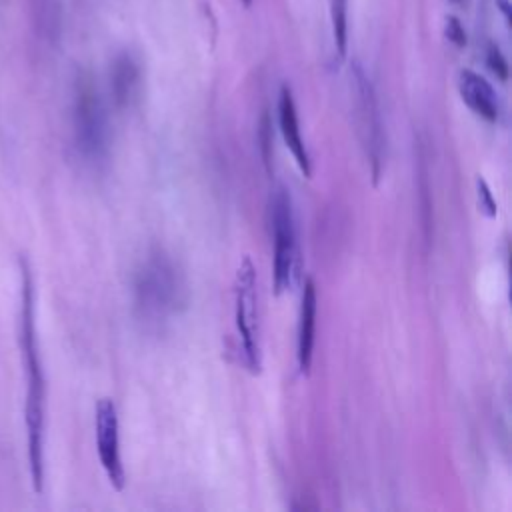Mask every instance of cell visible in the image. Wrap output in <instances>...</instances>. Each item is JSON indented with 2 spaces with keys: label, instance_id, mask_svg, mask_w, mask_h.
Wrapping results in <instances>:
<instances>
[{
  "label": "cell",
  "instance_id": "cell-15",
  "mask_svg": "<svg viewBox=\"0 0 512 512\" xmlns=\"http://www.w3.org/2000/svg\"><path fill=\"white\" fill-rule=\"evenodd\" d=\"M446 36L456 46H464L466 44V34H464V28L460 26L458 18H454V16L446 18Z\"/></svg>",
  "mask_w": 512,
  "mask_h": 512
},
{
  "label": "cell",
  "instance_id": "cell-1",
  "mask_svg": "<svg viewBox=\"0 0 512 512\" xmlns=\"http://www.w3.org/2000/svg\"><path fill=\"white\" fill-rule=\"evenodd\" d=\"M20 266V354L26 372V442H28V466L34 492L44 488V428H46V380L36 340L34 322V278L30 264L24 256L18 258Z\"/></svg>",
  "mask_w": 512,
  "mask_h": 512
},
{
  "label": "cell",
  "instance_id": "cell-7",
  "mask_svg": "<svg viewBox=\"0 0 512 512\" xmlns=\"http://www.w3.org/2000/svg\"><path fill=\"white\" fill-rule=\"evenodd\" d=\"M354 84H356V94H358V118H360V132L362 140L366 146V154L372 164V176L374 182L380 176L382 168V158H384V134H382V122H380V112L378 104L372 92V86L366 78V74L356 66L354 68Z\"/></svg>",
  "mask_w": 512,
  "mask_h": 512
},
{
  "label": "cell",
  "instance_id": "cell-11",
  "mask_svg": "<svg viewBox=\"0 0 512 512\" xmlns=\"http://www.w3.org/2000/svg\"><path fill=\"white\" fill-rule=\"evenodd\" d=\"M110 90L118 108L130 106L140 90V66L130 54L116 56L110 70Z\"/></svg>",
  "mask_w": 512,
  "mask_h": 512
},
{
  "label": "cell",
  "instance_id": "cell-8",
  "mask_svg": "<svg viewBox=\"0 0 512 512\" xmlns=\"http://www.w3.org/2000/svg\"><path fill=\"white\" fill-rule=\"evenodd\" d=\"M458 90L460 96L464 100V104L478 114L480 118H484L486 122H496L500 116V100L492 88V84L472 72V70H462L458 76Z\"/></svg>",
  "mask_w": 512,
  "mask_h": 512
},
{
  "label": "cell",
  "instance_id": "cell-9",
  "mask_svg": "<svg viewBox=\"0 0 512 512\" xmlns=\"http://www.w3.org/2000/svg\"><path fill=\"white\" fill-rule=\"evenodd\" d=\"M278 124H280V132L282 138L288 146V150L292 152L300 172L308 178L312 174L310 168V156L306 150V144L300 136V126H298V114H296V104L292 98V90L288 86H282L280 96H278Z\"/></svg>",
  "mask_w": 512,
  "mask_h": 512
},
{
  "label": "cell",
  "instance_id": "cell-16",
  "mask_svg": "<svg viewBox=\"0 0 512 512\" xmlns=\"http://www.w3.org/2000/svg\"><path fill=\"white\" fill-rule=\"evenodd\" d=\"M260 142H262V158L266 164H270V120L266 114L260 126Z\"/></svg>",
  "mask_w": 512,
  "mask_h": 512
},
{
  "label": "cell",
  "instance_id": "cell-2",
  "mask_svg": "<svg viewBox=\"0 0 512 512\" xmlns=\"http://www.w3.org/2000/svg\"><path fill=\"white\" fill-rule=\"evenodd\" d=\"M188 300L186 280L178 264L154 252L134 276V302L142 320L160 324L178 314Z\"/></svg>",
  "mask_w": 512,
  "mask_h": 512
},
{
  "label": "cell",
  "instance_id": "cell-3",
  "mask_svg": "<svg viewBox=\"0 0 512 512\" xmlns=\"http://www.w3.org/2000/svg\"><path fill=\"white\" fill-rule=\"evenodd\" d=\"M72 132L74 146L86 162L100 164L108 156L110 130L106 108L92 78L86 74H80L74 84Z\"/></svg>",
  "mask_w": 512,
  "mask_h": 512
},
{
  "label": "cell",
  "instance_id": "cell-18",
  "mask_svg": "<svg viewBox=\"0 0 512 512\" xmlns=\"http://www.w3.org/2000/svg\"><path fill=\"white\" fill-rule=\"evenodd\" d=\"M448 2H460V0H448Z\"/></svg>",
  "mask_w": 512,
  "mask_h": 512
},
{
  "label": "cell",
  "instance_id": "cell-17",
  "mask_svg": "<svg viewBox=\"0 0 512 512\" xmlns=\"http://www.w3.org/2000/svg\"><path fill=\"white\" fill-rule=\"evenodd\" d=\"M242 4H244V6H250V4H252V0H242Z\"/></svg>",
  "mask_w": 512,
  "mask_h": 512
},
{
  "label": "cell",
  "instance_id": "cell-14",
  "mask_svg": "<svg viewBox=\"0 0 512 512\" xmlns=\"http://www.w3.org/2000/svg\"><path fill=\"white\" fill-rule=\"evenodd\" d=\"M486 64L488 68L500 78V80H506L508 78V64H506V58L502 56V52L498 50V46H490L488 52H486Z\"/></svg>",
  "mask_w": 512,
  "mask_h": 512
},
{
  "label": "cell",
  "instance_id": "cell-13",
  "mask_svg": "<svg viewBox=\"0 0 512 512\" xmlns=\"http://www.w3.org/2000/svg\"><path fill=\"white\" fill-rule=\"evenodd\" d=\"M476 194H478V208H480V212L484 216H488V218L496 216L498 206H496V200H494V196H492V192H490V188H488L484 178H476Z\"/></svg>",
  "mask_w": 512,
  "mask_h": 512
},
{
  "label": "cell",
  "instance_id": "cell-5",
  "mask_svg": "<svg viewBox=\"0 0 512 512\" xmlns=\"http://www.w3.org/2000/svg\"><path fill=\"white\" fill-rule=\"evenodd\" d=\"M256 268L248 256L242 258L236 270L234 300H236V328L240 334V346L244 364L252 374L260 372V312H258V290H256Z\"/></svg>",
  "mask_w": 512,
  "mask_h": 512
},
{
  "label": "cell",
  "instance_id": "cell-10",
  "mask_svg": "<svg viewBox=\"0 0 512 512\" xmlns=\"http://www.w3.org/2000/svg\"><path fill=\"white\" fill-rule=\"evenodd\" d=\"M316 286L312 280L304 282L302 306H300V324H298V368L302 374H308L312 364L314 334H316Z\"/></svg>",
  "mask_w": 512,
  "mask_h": 512
},
{
  "label": "cell",
  "instance_id": "cell-4",
  "mask_svg": "<svg viewBox=\"0 0 512 512\" xmlns=\"http://www.w3.org/2000/svg\"><path fill=\"white\" fill-rule=\"evenodd\" d=\"M270 226L274 238V294L290 290L300 274V250L292 198L284 186L270 196Z\"/></svg>",
  "mask_w": 512,
  "mask_h": 512
},
{
  "label": "cell",
  "instance_id": "cell-12",
  "mask_svg": "<svg viewBox=\"0 0 512 512\" xmlns=\"http://www.w3.org/2000/svg\"><path fill=\"white\" fill-rule=\"evenodd\" d=\"M332 36L338 56H346L348 48V0H330Z\"/></svg>",
  "mask_w": 512,
  "mask_h": 512
},
{
  "label": "cell",
  "instance_id": "cell-6",
  "mask_svg": "<svg viewBox=\"0 0 512 512\" xmlns=\"http://www.w3.org/2000/svg\"><path fill=\"white\" fill-rule=\"evenodd\" d=\"M94 430H96V450L100 464L114 490H124L126 472L120 458V440H118V416L116 406L110 398H100L94 410Z\"/></svg>",
  "mask_w": 512,
  "mask_h": 512
}]
</instances>
